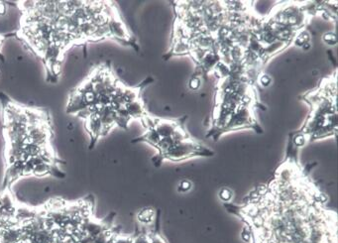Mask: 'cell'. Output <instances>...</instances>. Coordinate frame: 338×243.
<instances>
[{
	"label": "cell",
	"instance_id": "2",
	"mask_svg": "<svg viewBox=\"0 0 338 243\" xmlns=\"http://www.w3.org/2000/svg\"><path fill=\"white\" fill-rule=\"evenodd\" d=\"M214 155V151L190 137L174 144L165 153L157 154L152 158V162L156 167H159L164 160L180 162L194 157H212Z\"/></svg>",
	"mask_w": 338,
	"mask_h": 243
},
{
	"label": "cell",
	"instance_id": "7",
	"mask_svg": "<svg viewBox=\"0 0 338 243\" xmlns=\"http://www.w3.org/2000/svg\"><path fill=\"white\" fill-rule=\"evenodd\" d=\"M233 196V192L230 188H224L220 192V198L224 202V204L226 202H230L231 198Z\"/></svg>",
	"mask_w": 338,
	"mask_h": 243
},
{
	"label": "cell",
	"instance_id": "6",
	"mask_svg": "<svg viewBox=\"0 0 338 243\" xmlns=\"http://www.w3.org/2000/svg\"><path fill=\"white\" fill-rule=\"evenodd\" d=\"M133 243H151L148 232L145 230H137L135 236H133Z\"/></svg>",
	"mask_w": 338,
	"mask_h": 243
},
{
	"label": "cell",
	"instance_id": "9",
	"mask_svg": "<svg viewBox=\"0 0 338 243\" xmlns=\"http://www.w3.org/2000/svg\"><path fill=\"white\" fill-rule=\"evenodd\" d=\"M192 188V182L190 180H182L180 181L178 186V192H186Z\"/></svg>",
	"mask_w": 338,
	"mask_h": 243
},
{
	"label": "cell",
	"instance_id": "5",
	"mask_svg": "<svg viewBox=\"0 0 338 243\" xmlns=\"http://www.w3.org/2000/svg\"><path fill=\"white\" fill-rule=\"evenodd\" d=\"M157 214H158V212H156L154 210V208H142L138 212L137 220L141 226H147L152 224L156 220Z\"/></svg>",
	"mask_w": 338,
	"mask_h": 243
},
{
	"label": "cell",
	"instance_id": "1",
	"mask_svg": "<svg viewBox=\"0 0 338 243\" xmlns=\"http://www.w3.org/2000/svg\"><path fill=\"white\" fill-rule=\"evenodd\" d=\"M288 142L274 179L251 192L243 206L224 204L250 230V243H338V216L326 196L302 169Z\"/></svg>",
	"mask_w": 338,
	"mask_h": 243
},
{
	"label": "cell",
	"instance_id": "11",
	"mask_svg": "<svg viewBox=\"0 0 338 243\" xmlns=\"http://www.w3.org/2000/svg\"><path fill=\"white\" fill-rule=\"evenodd\" d=\"M241 238L243 240V242L246 243L251 242V238H252V234H251V232L250 230L245 226V228H243L242 232H241Z\"/></svg>",
	"mask_w": 338,
	"mask_h": 243
},
{
	"label": "cell",
	"instance_id": "13",
	"mask_svg": "<svg viewBox=\"0 0 338 243\" xmlns=\"http://www.w3.org/2000/svg\"><path fill=\"white\" fill-rule=\"evenodd\" d=\"M1 44H2V38L0 37V47H1Z\"/></svg>",
	"mask_w": 338,
	"mask_h": 243
},
{
	"label": "cell",
	"instance_id": "4",
	"mask_svg": "<svg viewBox=\"0 0 338 243\" xmlns=\"http://www.w3.org/2000/svg\"><path fill=\"white\" fill-rule=\"evenodd\" d=\"M98 110L96 112H92L84 120V125H86V129L88 130V132L90 134V143L88 145V148L90 150L94 148V146L98 143V139L100 137H104L102 125V122H100Z\"/></svg>",
	"mask_w": 338,
	"mask_h": 243
},
{
	"label": "cell",
	"instance_id": "12",
	"mask_svg": "<svg viewBox=\"0 0 338 243\" xmlns=\"http://www.w3.org/2000/svg\"><path fill=\"white\" fill-rule=\"evenodd\" d=\"M200 86V78L198 76H192L190 82V88L194 90H198Z\"/></svg>",
	"mask_w": 338,
	"mask_h": 243
},
{
	"label": "cell",
	"instance_id": "3",
	"mask_svg": "<svg viewBox=\"0 0 338 243\" xmlns=\"http://www.w3.org/2000/svg\"><path fill=\"white\" fill-rule=\"evenodd\" d=\"M51 127L49 118H45L28 125L27 139L28 143H33L41 147H50Z\"/></svg>",
	"mask_w": 338,
	"mask_h": 243
},
{
	"label": "cell",
	"instance_id": "8",
	"mask_svg": "<svg viewBox=\"0 0 338 243\" xmlns=\"http://www.w3.org/2000/svg\"><path fill=\"white\" fill-rule=\"evenodd\" d=\"M112 243H133L132 236H122V234H115L113 238Z\"/></svg>",
	"mask_w": 338,
	"mask_h": 243
},
{
	"label": "cell",
	"instance_id": "10",
	"mask_svg": "<svg viewBox=\"0 0 338 243\" xmlns=\"http://www.w3.org/2000/svg\"><path fill=\"white\" fill-rule=\"evenodd\" d=\"M324 41L328 45H334L336 44V36L334 33H326L324 35Z\"/></svg>",
	"mask_w": 338,
	"mask_h": 243
}]
</instances>
